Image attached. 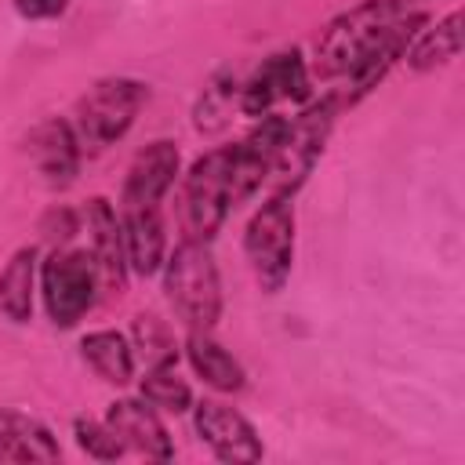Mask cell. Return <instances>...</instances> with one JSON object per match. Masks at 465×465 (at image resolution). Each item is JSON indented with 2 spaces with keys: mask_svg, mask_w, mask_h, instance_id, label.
<instances>
[{
  "mask_svg": "<svg viewBox=\"0 0 465 465\" xmlns=\"http://www.w3.org/2000/svg\"><path fill=\"white\" fill-rule=\"evenodd\" d=\"M309 65L298 47L269 54L243 84H240V113L243 116H265L280 102H309Z\"/></svg>",
  "mask_w": 465,
  "mask_h": 465,
  "instance_id": "obj_8",
  "label": "cell"
},
{
  "mask_svg": "<svg viewBox=\"0 0 465 465\" xmlns=\"http://www.w3.org/2000/svg\"><path fill=\"white\" fill-rule=\"evenodd\" d=\"M145 98H149V87L142 80H134V76H105V80H94L76 98V105H73V113L65 120H69V127H73V134H76L84 153H102V149H109L113 142H120L134 127Z\"/></svg>",
  "mask_w": 465,
  "mask_h": 465,
  "instance_id": "obj_3",
  "label": "cell"
},
{
  "mask_svg": "<svg viewBox=\"0 0 465 465\" xmlns=\"http://www.w3.org/2000/svg\"><path fill=\"white\" fill-rule=\"evenodd\" d=\"M243 254L262 291H283L294 265V189H276L247 222Z\"/></svg>",
  "mask_w": 465,
  "mask_h": 465,
  "instance_id": "obj_5",
  "label": "cell"
},
{
  "mask_svg": "<svg viewBox=\"0 0 465 465\" xmlns=\"http://www.w3.org/2000/svg\"><path fill=\"white\" fill-rule=\"evenodd\" d=\"M185 356H189V367L218 392H240L247 374L240 367V360L211 334V331H189L185 338Z\"/></svg>",
  "mask_w": 465,
  "mask_h": 465,
  "instance_id": "obj_16",
  "label": "cell"
},
{
  "mask_svg": "<svg viewBox=\"0 0 465 465\" xmlns=\"http://www.w3.org/2000/svg\"><path fill=\"white\" fill-rule=\"evenodd\" d=\"M73 436H76L80 450L91 454V458H98V461H116L120 454H127L124 443H120V436L105 425V418L98 421V418H84V414H80V418L73 421Z\"/></svg>",
  "mask_w": 465,
  "mask_h": 465,
  "instance_id": "obj_21",
  "label": "cell"
},
{
  "mask_svg": "<svg viewBox=\"0 0 465 465\" xmlns=\"http://www.w3.org/2000/svg\"><path fill=\"white\" fill-rule=\"evenodd\" d=\"M58 458L62 447L40 418L0 407V461L25 465V461H58Z\"/></svg>",
  "mask_w": 465,
  "mask_h": 465,
  "instance_id": "obj_15",
  "label": "cell"
},
{
  "mask_svg": "<svg viewBox=\"0 0 465 465\" xmlns=\"http://www.w3.org/2000/svg\"><path fill=\"white\" fill-rule=\"evenodd\" d=\"M178 163H182L178 145L167 138H156L145 149H138V156L131 160V167L124 174L120 207H131V203L160 207V200L171 193V185L178 178Z\"/></svg>",
  "mask_w": 465,
  "mask_h": 465,
  "instance_id": "obj_11",
  "label": "cell"
},
{
  "mask_svg": "<svg viewBox=\"0 0 465 465\" xmlns=\"http://www.w3.org/2000/svg\"><path fill=\"white\" fill-rule=\"evenodd\" d=\"M189 411H193V429H196L200 443H207V450L218 461H258L262 458V440H258L254 425L229 403L200 400Z\"/></svg>",
  "mask_w": 465,
  "mask_h": 465,
  "instance_id": "obj_9",
  "label": "cell"
},
{
  "mask_svg": "<svg viewBox=\"0 0 465 465\" xmlns=\"http://www.w3.org/2000/svg\"><path fill=\"white\" fill-rule=\"evenodd\" d=\"M84 363L109 385H127L134 378V345L120 331H91L80 338Z\"/></svg>",
  "mask_w": 465,
  "mask_h": 465,
  "instance_id": "obj_19",
  "label": "cell"
},
{
  "mask_svg": "<svg viewBox=\"0 0 465 465\" xmlns=\"http://www.w3.org/2000/svg\"><path fill=\"white\" fill-rule=\"evenodd\" d=\"M421 25L425 11H418L411 0H360L316 40V69L320 76H341L349 84L345 102L352 105L378 87L396 58H403Z\"/></svg>",
  "mask_w": 465,
  "mask_h": 465,
  "instance_id": "obj_1",
  "label": "cell"
},
{
  "mask_svg": "<svg viewBox=\"0 0 465 465\" xmlns=\"http://www.w3.org/2000/svg\"><path fill=\"white\" fill-rule=\"evenodd\" d=\"M142 400H149V403L160 407V411L185 414V411L193 407V389H189L185 378H178L174 363H156V367H145Z\"/></svg>",
  "mask_w": 465,
  "mask_h": 465,
  "instance_id": "obj_20",
  "label": "cell"
},
{
  "mask_svg": "<svg viewBox=\"0 0 465 465\" xmlns=\"http://www.w3.org/2000/svg\"><path fill=\"white\" fill-rule=\"evenodd\" d=\"M461 25H465L461 11H450V15L440 18L436 25H421V29L414 33V40L407 44V51H403L407 65H411L414 73H429V69H436V65L454 62L458 51H461Z\"/></svg>",
  "mask_w": 465,
  "mask_h": 465,
  "instance_id": "obj_18",
  "label": "cell"
},
{
  "mask_svg": "<svg viewBox=\"0 0 465 465\" xmlns=\"http://www.w3.org/2000/svg\"><path fill=\"white\" fill-rule=\"evenodd\" d=\"M25 153H29V163L36 167L40 182L51 189H65L76 178L80 160H84V149H80L69 120H62V116L36 124L25 138Z\"/></svg>",
  "mask_w": 465,
  "mask_h": 465,
  "instance_id": "obj_10",
  "label": "cell"
},
{
  "mask_svg": "<svg viewBox=\"0 0 465 465\" xmlns=\"http://www.w3.org/2000/svg\"><path fill=\"white\" fill-rule=\"evenodd\" d=\"M102 291V272L87 247H54L40 262V298L47 309V320L62 331L76 327L94 305Z\"/></svg>",
  "mask_w": 465,
  "mask_h": 465,
  "instance_id": "obj_4",
  "label": "cell"
},
{
  "mask_svg": "<svg viewBox=\"0 0 465 465\" xmlns=\"http://www.w3.org/2000/svg\"><path fill=\"white\" fill-rule=\"evenodd\" d=\"M80 222L87 229V251L102 272V291H120L127 280V254H124V229L113 203L105 196L87 200Z\"/></svg>",
  "mask_w": 465,
  "mask_h": 465,
  "instance_id": "obj_13",
  "label": "cell"
},
{
  "mask_svg": "<svg viewBox=\"0 0 465 465\" xmlns=\"http://www.w3.org/2000/svg\"><path fill=\"white\" fill-rule=\"evenodd\" d=\"M105 425L120 436L124 450H138L145 458H156V461H167L174 458V447H171V436L156 414V407L142 396H124V400H113L109 411H105Z\"/></svg>",
  "mask_w": 465,
  "mask_h": 465,
  "instance_id": "obj_12",
  "label": "cell"
},
{
  "mask_svg": "<svg viewBox=\"0 0 465 465\" xmlns=\"http://www.w3.org/2000/svg\"><path fill=\"white\" fill-rule=\"evenodd\" d=\"M120 229H124L127 272L156 276L167 258V232H163L160 207H149V203L120 207Z\"/></svg>",
  "mask_w": 465,
  "mask_h": 465,
  "instance_id": "obj_14",
  "label": "cell"
},
{
  "mask_svg": "<svg viewBox=\"0 0 465 465\" xmlns=\"http://www.w3.org/2000/svg\"><path fill=\"white\" fill-rule=\"evenodd\" d=\"M145 367H156V363H174V341L167 334V327L156 320V316H138L134 320V341H131Z\"/></svg>",
  "mask_w": 465,
  "mask_h": 465,
  "instance_id": "obj_22",
  "label": "cell"
},
{
  "mask_svg": "<svg viewBox=\"0 0 465 465\" xmlns=\"http://www.w3.org/2000/svg\"><path fill=\"white\" fill-rule=\"evenodd\" d=\"M232 149H211L203 153L182 185V225L193 240H214V232L225 225L232 211Z\"/></svg>",
  "mask_w": 465,
  "mask_h": 465,
  "instance_id": "obj_6",
  "label": "cell"
},
{
  "mask_svg": "<svg viewBox=\"0 0 465 465\" xmlns=\"http://www.w3.org/2000/svg\"><path fill=\"white\" fill-rule=\"evenodd\" d=\"M163 291L189 331H211L222 316V276L207 240L185 236L163 258Z\"/></svg>",
  "mask_w": 465,
  "mask_h": 465,
  "instance_id": "obj_2",
  "label": "cell"
},
{
  "mask_svg": "<svg viewBox=\"0 0 465 465\" xmlns=\"http://www.w3.org/2000/svg\"><path fill=\"white\" fill-rule=\"evenodd\" d=\"M69 0H15V11L29 22H40V18H58L65 11Z\"/></svg>",
  "mask_w": 465,
  "mask_h": 465,
  "instance_id": "obj_23",
  "label": "cell"
},
{
  "mask_svg": "<svg viewBox=\"0 0 465 465\" xmlns=\"http://www.w3.org/2000/svg\"><path fill=\"white\" fill-rule=\"evenodd\" d=\"M338 105H341L338 94H323L305 113H298V116L287 120V134H283L276 167L269 174V178L280 182V189H294V193L302 189L305 174L312 171L316 156L323 153V142H327V134L334 127V116H338Z\"/></svg>",
  "mask_w": 465,
  "mask_h": 465,
  "instance_id": "obj_7",
  "label": "cell"
},
{
  "mask_svg": "<svg viewBox=\"0 0 465 465\" xmlns=\"http://www.w3.org/2000/svg\"><path fill=\"white\" fill-rule=\"evenodd\" d=\"M36 258L40 251L18 247L7 265L0 269V316L11 323H29L33 316V291H36Z\"/></svg>",
  "mask_w": 465,
  "mask_h": 465,
  "instance_id": "obj_17",
  "label": "cell"
}]
</instances>
